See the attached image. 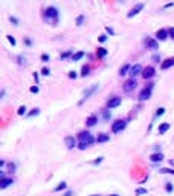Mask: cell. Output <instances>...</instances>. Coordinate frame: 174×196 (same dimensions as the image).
<instances>
[{
	"mask_svg": "<svg viewBox=\"0 0 174 196\" xmlns=\"http://www.w3.org/2000/svg\"><path fill=\"white\" fill-rule=\"evenodd\" d=\"M14 168H15V166H14V164H9V172H12V170H14Z\"/></svg>",
	"mask_w": 174,
	"mask_h": 196,
	"instance_id": "obj_45",
	"label": "cell"
},
{
	"mask_svg": "<svg viewBox=\"0 0 174 196\" xmlns=\"http://www.w3.org/2000/svg\"><path fill=\"white\" fill-rule=\"evenodd\" d=\"M96 89H98V84H93V86H92L90 89H89V91H86V92H84V100H87V98L90 97L92 93L96 91ZM81 104H83V103H81Z\"/></svg>",
	"mask_w": 174,
	"mask_h": 196,
	"instance_id": "obj_16",
	"label": "cell"
},
{
	"mask_svg": "<svg viewBox=\"0 0 174 196\" xmlns=\"http://www.w3.org/2000/svg\"><path fill=\"white\" fill-rule=\"evenodd\" d=\"M110 140V135H107V133H99L96 138V142H105Z\"/></svg>",
	"mask_w": 174,
	"mask_h": 196,
	"instance_id": "obj_17",
	"label": "cell"
},
{
	"mask_svg": "<svg viewBox=\"0 0 174 196\" xmlns=\"http://www.w3.org/2000/svg\"><path fill=\"white\" fill-rule=\"evenodd\" d=\"M107 55V49L105 48H99V49H98V57H101V58H102V57H105Z\"/></svg>",
	"mask_w": 174,
	"mask_h": 196,
	"instance_id": "obj_22",
	"label": "cell"
},
{
	"mask_svg": "<svg viewBox=\"0 0 174 196\" xmlns=\"http://www.w3.org/2000/svg\"><path fill=\"white\" fill-rule=\"evenodd\" d=\"M145 46L148 49H157V42L153 40V38H147L145 40Z\"/></svg>",
	"mask_w": 174,
	"mask_h": 196,
	"instance_id": "obj_11",
	"label": "cell"
},
{
	"mask_svg": "<svg viewBox=\"0 0 174 196\" xmlns=\"http://www.w3.org/2000/svg\"><path fill=\"white\" fill-rule=\"evenodd\" d=\"M72 195H73V191H70V190H69V191H67V193H66L64 196H72Z\"/></svg>",
	"mask_w": 174,
	"mask_h": 196,
	"instance_id": "obj_46",
	"label": "cell"
},
{
	"mask_svg": "<svg viewBox=\"0 0 174 196\" xmlns=\"http://www.w3.org/2000/svg\"><path fill=\"white\" fill-rule=\"evenodd\" d=\"M78 140H79V149H86V147H89L93 141H95L93 136L89 132H81L78 135Z\"/></svg>",
	"mask_w": 174,
	"mask_h": 196,
	"instance_id": "obj_1",
	"label": "cell"
},
{
	"mask_svg": "<svg viewBox=\"0 0 174 196\" xmlns=\"http://www.w3.org/2000/svg\"><path fill=\"white\" fill-rule=\"evenodd\" d=\"M9 184H12L11 178H2V181H0V189H6Z\"/></svg>",
	"mask_w": 174,
	"mask_h": 196,
	"instance_id": "obj_14",
	"label": "cell"
},
{
	"mask_svg": "<svg viewBox=\"0 0 174 196\" xmlns=\"http://www.w3.org/2000/svg\"><path fill=\"white\" fill-rule=\"evenodd\" d=\"M136 195H147V190L145 189H137L136 190Z\"/></svg>",
	"mask_w": 174,
	"mask_h": 196,
	"instance_id": "obj_29",
	"label": "cell"
},
{
	"mask_svg": "<svg viewBox=\"0 0 174 196\" xmlns=\"http://www.w3.org/2000/svg\"><path fill=\"white\" fill-rule=\"evenodd\" d=\"M163 112H165V109H163V107L157 109V112H156V117H160V115H163Z\"/></svg>",
	"mask_w": 174,
	"mask_h": 196,
	"instance_id": "obj_30",
	"label": "cell"
},
{
	"mask_svg": "<svg viewBox=\"0 0 174 196\" xmlns=\"http://www.w3.org/2000/svg\"><path fill=\"white\" fill-rule=\"evenodd\" d=\"M66 187H67V184H66V182H61L60 185H57L55 187V191H60V190H64Z\"/></svg>",
	"mask_w": 174,
	"mask_h": 196,
	"instance_id": "obj_24",
	"label": "cell"
},
{
	"mask_svg": "<svg viewBox=\"0 0 174 196\" xmlns=\"http://www.w3.org/2000/svg\"><path fill=\"white\" fill-rule=\"evenodd\" d=\"M124 127H125V121L118 119V121H115L113 126H111V132H113V133H118V132H121Z\"/></svg>",
	"mask_w": 174,
	"mask_h": 196,
	"instance_id": "obj_6",
	"label": "cell"
},
{
	"mask_svg": "<svg viewBox=\"0 0 174 196\" xmlns=\"http://www.w3.org/2000/svg\"><path fill=\"white\" fill-rule=\"evenodd\" d=\"M150 159H151L153 162H160V161L163 159V155L160 153V152H159V153H153V155L150 156Z\"/></svg>",
	"mask_w": 174,
	"mask_h": 196,
	"instance_id": "obj_15",
	"label": "cell"
},
{
	"mask_svg": "<svg viewBox=\"0 0 174 196\" xmlns=\"http://www.w3.org/2000/svg\"><path fill=\"white\" fill-rule=\"evenodd\" d=\"M102 159H104V158H98V159H95V161H93V164H99Z\"/></svg>",
	"mask_w": 174,
	"mask_h": 196,
	"instance_id": "obj_42",
	"label": "cell"
},
{
	"mask_svg": "<svg viewBox=\"0 0 174 196\" xmlns=\"http://www.w3.org/2000/svg\"><path fill=\"white\" fill-rule=\"evenodd\" d=\"M69 54H70V52H64V54L61 55V58H66V57H69Z\"/></svg>",
	"mask_w": 174,
	"mask_h": 196,
	"instance_id": "obj_44",
	"label": "cell"
},
{
	"mask_svg": "<svg viewBox=\"0 0 174 196\" xmlns=\"http://www.w3.org/2000/svg\"><path fill=\"white\" fill-rule=\"evenodd\" d=\"M168 32H169V35H171V37L174 38V28H171V29H169V31H168Z\"/></svg>",
	"mask_w": 174,
	"mask_h": 196,
	"instance_id": "obj_43",
	"label": "cell"
},
{
	"mask_svg": "<svg viewBox=\"0 0 174 196\" xmlns=\"http://www.w3.org/2000/svg\"><path fill=\"white\" fill-rule=\"evenodd\" d=\"M92 196H98V195H92Z\"/></svg>",
	"mask_w": 174,
	"mask_h": 196,
	"instance_id": "obj_48",
	"label": "cell"
},
{
	"mask_svg": "<svg viewBox=\"0 0 174 196\" xmlns=\"http://www.w3.org/2000/svg\"><path fill=\"white\" fill-rule=\"evenodd\" d=\"M89 70H90V69H89V66H83L81 75H83V77H87V75H89Z\"/></svg>",
	"mask_w": 174,
	"mask_h": 196,
	"instance_id": "obj_23",
	"label": "cell"
},
{
	"mask_svg": "<svg viewBox=\"0 0 174 196\" xmlns=\"http://www.w3.org/2000/svg\"><path fill=\"white\" fill-rule=\"evenodd\" d=\"M154 74H156V70L153 66H147V68L142 70V77H144L145 80H148V78H153L154 77Z\"/></svg>",
	"mask_w": 174,
	"mask_h": 196,
	"instance_id": "obj_5",
	"label": "cell"
},
{
	"mask_svg": "<svg viewBox=\"0 0 174 196\" xmlns=\"http://www.w3.org/2000/svg\"><path fill=\"white\" fill-rule=\"evenodd\" d=\"M167 35H168V32L165 29H159L157 32H156V37H157L160 42H163V40H167Z\"/></svg>",
	"mask_w": 174,
	"mask_h": 196,
	"instance_id": "obj_13",
	"label": "cell"
},
{
	"mask_svg": "<svg viewBox=\"0 0 174 196\" xmlns=\"http://www.w3.org/2000/svg\"><path fill=\"white\" fill-rule=\"evenodd\" d=\"M44 20H46V21H52L53 25L57 23V20H58V9H57L55 6L46 8V11H44Z\"/></svg>",
	"mask_w": 174,
	"mask_h": 196,
	"instance_id": "obj_2",
	"label": "cell"
},
{
	"mask_svg": "<svg viewBox=\"0 0 174 196\" xmlns=\"http://www.w3.org/2000/svg\"><path fill=\"white\" fill-rule=\"evenodd\" d=\"M17 113H19V115H25L26 113V107H25V106H20L19 110H17Z\"/></svg>",
	"mask_w": 174,
	"mask_h": 196,
	"instance_id": "obj_26",
	"label": "cell"
},
{
	"mask_svg": "<svg viewBox=\"0 0 174 196\" xmlns=\"http://www.w3.org/2000/svg\"><path fill=\"white\" fill-rule=\"evenodd\" d=\"M38 113H40L38 109H32V110H31V112L28 113V117H35V115H38Z\"/></svg>",
	"mask_w": 174,
	"mask_h": 196,
	"instance_id": "obj_25",
	"label": "cell"
},
{
	"mask_svg": "<svg viewBox=\"0 0 174 196\" xmlns=\"http://www.w3.org/2000/svg\"><path fill=\"white\" fill-rule=\"evenodd\" d=\"M121 98L119 97H115V98H111V100H109V103H107V106H109V107L111 109V107H116V106H119L121 104Z\"/></svg>",
	"mask_w": 174,
	"mask_h": 196,
	"instance_id": "obj_10",
	"label": "cell"
},
{
	"mask_svg": "<svg viewBox=\"0 0 174 196\" xmlns=\"http://www.w3.org/2000/svg\"><path fill=\"white\" fill-rule=\"evenodd\" d=\"M173 190V184H169V182H167V191H171Z\"/></svg>",
	"mask_w": 174,
	"mask_h": 196,
	"instance_id": "obj_35",
	"label": "cell"
},
{
	"mask_svg": "<svg viewBox=\"0 0 174 196\" xmlns=\"http://www.w3.org/2000/svg\"><path fill=\"white\" fill-rule=\"evenodd\" d=\"M98 123V118L95 117V115H92V117H89L87 118V121H86V124H87V126L89 127H92V126H95V124Z\"/></svg>",
	"mask_w": 174,
	"mask_h": 196,
	"instance_id": "obj_18",
	"label": "cell"
},
{
	"mask_svg": "<svg viewBox=\"0 0 174 196\" xmlns=\"http://www.w3.org/2000/svg\"><path fill=\"white\" fill-rule=\"evenodd\" d=\"M142 70H144V69L141 68V64H135V66H133V68L130 69V75H131V78H136L139 74L142 75Z\"/></svg>",
	"mask_w": 174,
	"mask_h": 196,
	"instance_id": "obj_7",
	"label": "cell"
},
{
	"mask_svg": "<svg viewBox=\"0 0 174 196\" xmlns=\"http://www.w3.org/2000/svg\"><path fill=\"white\" fill-rule=\"evenodd\" d=\"M83 57H84V52H83V51H81V52H77V54L72 57V61H78L79 58H83Z\"/></svg>",
	"mask_w": 174,
	"mask_h": 196,
	"instance_id": "obj_21",
	"label": "cell"
},
{
	"mask_svg": "<svg viewBox=\"0 0 174 196\" xmlns=\"http://www.w3.org/2000/svg\"><path fill=\"white\" fill-rule=\"evenodd\" d=\"M41 74H43V75H49V74H51V70H49L47 68H43V69H41Z\"/></svg>",
	"mask_w": 174,
	"mask_h": 196,
	"instance_id": "obj_32",
	"label": "cell"
},
{
	"mask_svg": "<svg viewBox=\"0 0 174 196\" xmlns=\"http://www.w3.org/2000/svg\"><path fill=\"white\" fill-rule=\"evenodd\" d=\"M128 69H131V68H130V66H128V63H125V64H124L121 69H119V75H121V77H122V75H125Z\"/></svg>",
	"mask_w": 174,
	"mask_h": 196,
	"instance_id": "obj_20",
	"label": "cell"
},
{
	"mask_svg": "<svg viewBox=\"0 0 174 196\" xmlns=\"http://www.w3.org/2000/svg\"><path fill=\"white\" fill-rule=\"evenodd\" d=\"M41 60H43V61H44V63H46V61H47V60H49V57H47V55H46V54H43V55H41Z\"/></svg>",
	"mask_w": 174,
	"mask_h": 196,
	"instance_id": "obj_37",
	"label": "cell"
},
{
	"mask_svg": "<svg viewBox=\"0 0 174 196\" xmlns=\"http://www.w3.org/2000/svg\"><path fill=\"white\" fill-rule=\"evenodd\" d=\"M69 77L70 78H77V72H73V70H72V72H69Z\"/></svg>",
	"mask_w": 174,
	"mask_h": 196,
	"instance_id": "obj_36",
	"label": "cell"
},
{
	"mask_svg": "<svg viewBox=\"0 0 174 196\" xmlns=\"http://www.w3.org/2000/svg\"><path fill=\"white\" fill-rule=\"evenodd\" d=\"M168 129H169V123H163V124H162V126H160V127H159V133H160V135H163V133H165V132H167V130H168Z\"/></svg>",
	"mask_w": 174,
	"mask_h": 196,
	"instance_id": "obj_19",
	"label": "cell"
},
{
	"mask_svg": "<svg viewBox=\"0 0 174 196\" xmlns=\"http://www.w3.org/2000/svg\"><path fill=\"white\" fill-rule=\"evenodd\" d=\"M111 196H118V195H111Z\"/></svg>",
	"mask_w": 174,
	"mask_h": 196,
	"instance_id": "obj_47",
	"label": "cell"
},
{
	"mask_svg": "<svg viewBox=\"0 0 174 196\" xmlns=\"http://www.w3.org/2000/svg\"><path fill=\"white\" fill-rule=\"evenodd\" d=\"M151 60H153L154 63H159V61H160V57H159L157 54H154V55H153V58H151Z\"/></svg>",
	"mask_w": 174,
	"mask_h": 196,
	"instance_id": "obj_31",
	"label": "cell"
},
{
	"mask_svg": "<svg viewBox=\"0 0 174 196\" xmlns=\"http://www.w3.org/2000/svg\"><path fill=\"white\" fill-rule=\"evenodd\" d=\"M64 142H66V146H67V149H73V147L77 146V140H75L73 136H66Z\"/></svg>",
	"mask_w": 174,
	"mask_h": 196,
	"instance_id": "obj_8",
	"label": "cell"
},
{
	"mask_svg": "<svg viewBox=\"0 0 174 196\" xmlns=\"http://www.w3.org/2000/svg\"><path fill=\"white\" fill-rule=\"evenodd\" d=\"M8 40H9V43L12 44V46L15 44V38H14V37H11V35H9V37H8Z\"/></svg>",
	"mask_w": 174,
	"mask_h": 196,
	"instance_id": "obj_34",
	"label": "cell"
},
{
	"mask_svg": "<svg viewBox=\"0 0 174 196\" xmlns=\"http://www.w3.org/2000/svg\"><path fill=\"white\" fill-rule=\"evenodd\" d=\"M171 66H174V58H167V60H165L162 64H160V68H162V69L165 70V69L171 68Z\"/></svg>",
	"mask_w": 174,
	"mask_h": 196,
	"instance_id": "obj_12",
	"label": "cell"
},
{
	"mask_svg": "<svg viewBox=\"0 0 174 196\" xmlns=\"http://www.w3.org/2000/svg\"><path fill=\"white\" fill-rule=\"evenodd\" d=\"M38 91H40L38 86H32V87H31V92H32V93H37Z\"/></svg>",
	"mask_w": 174,
	"mask_h": 196,
	"instance_id": "obj_33",
	"label": "cell"
},
{
	"mask_svg": "<svg viewBox=\"0 0 174 196\" xmlns=\"http://www.w3.org/2000/svg\"><path fill=\"white\" fill-rule=\"evenodd\" d=\"M105 31H107V32H109V34H113V32H115V31L110 28V26H107V28H105Z\"/></svg>",
	"mask_w": 174,
	"mask_h": 196,
	"instance_id": "obj_38",
	"label": "cell"
},
{
	"mask_svg": "<svg viewBox=\"0 0 174 196\" xmlns=\"http://www.w3.org/2000/svg\"><path fill=\"white\" fill-rule=\"evenodd\" d=\"M136 86H137L136 78H130V80H127V81L124 83V91H125V92H131Z\"/></svg>",
	"mask_w": 174,
	"mask_h": 196,
	"instance_id": "obj_4",
	"label": "cell"
},
{
	"mask_svg": "<svg viewBox=\"0 0 174 196\" xmlns=\"http://www.w3.org/2000/svg\"><path fill=\"white\" fill-rule=\"evenodd\" d=\"M153 86H154V84H147V87L141 91V93H139V100H141V101L150 100V97H151V91H153Z\"/></svg>",
	"mask_w": 174,
	"mask_h": 196,
	"instance_id": "obj_3",
	"label": "cell"
},
{
	"mask_svg": "<svg viewBox=\"0 0 174 196\" xmlns=\"http://www.w3.org/2000/svg\"><path fill=\"white\" fill-rule=\"evenodd\" d=\"M105 40H107V35H101L99 37V42H105Z\"/></svg>",
	"mask_w": 174,
	"mask_h": 196,
	"instance_id": "obj_41",
	"label": "cell"
},
{
	"mask_svg": "<svg viewBox=\"0 0 174 196\" xmlns=\"http://www.w3.org/2000/svg\"><path fill=\"white\" fill-rule=\"evenodd\" d=\"M159 172L160 173H171V175H174V170H171V168H160Z\"/></svg>",
	"mask_w": 174,
	"mask_h": 196,
	"instance_id": "obj_27",
	"label": "cell"
},
{
	"mask_svg": "<svg viewBox=\"0 0 174 196\" xmlns=\"http://www.w3.org/2000/svg\"><path fill=\"white\" fill-rule=\"evenodd\" d=\"M11 21H12V23H14V25H17V23H19V20H17L15 19V17H11V19H9Z\"/></svg>",
	"mask_w": 174,
	"mask_h": 196,
	"instance_id": "obj_39",
	"label": "cell"
},
{
	"mask_svg": "<svg viewBox=\"0 0 174 196\" xmlns=\"http://www.w3.org/2000/svg\"><path fill=\"white\" fill-rule=\"evenodd\" d=\"M104 118H105V119H109V118H110V113H109V110H105V112H104Z\"/></svg>",
	"mask_w": 174,
	"mask_h": 196,
	"instance_id": "obj_40",
	"label": "cell"
},
{
	"mask_svg": "<svg viewBox=\"0 0 174 196\" xmlns=\"http://www.w3.org/2000/svg\"><path fill=\"white\" fill-rule=\"evenodd\" d=\"M83 21H84V15H79L78 19H77V25H78V26H81V25H83Z\"/></svg>",
	"mask_w": 174,
	"mask_h": 196,
	"instance_id": "obj_28",
	"label": "cell"
},
{
	"mask_svg": "<svg viewBox=\"0 0 174 196\" xmlns=\"http://www.w3.org/2000/svg\"><path fill=\"white\" fill-rule=\"evenodd\" d=\"M142 9H144V3H137V5H136V6L133 8V9H131V11L127 14V17H133V15H136L137 12L142 11Z\"/></svg>",
	"mask_w": 174,
	"mask_h": 196,
	"instance_id": "obj_9",
	"label": "cell"
}]
</instances>
